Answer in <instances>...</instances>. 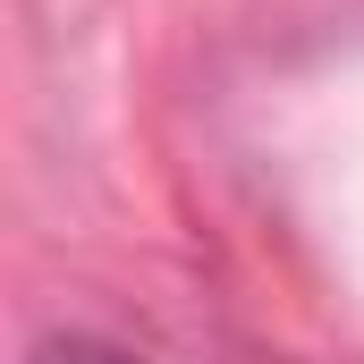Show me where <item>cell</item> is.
Masks as SVG:
<instances>
[{
    "instance_id": "1",
    "label": "cell",
    "mask_w": 364,
    "mask_h": 364,
    "mask_svg": "<svg viewBox=\"0 0 364 364\" xmlns=\"http://www.w3.org/2000/svg\"><path fill=\"white\" fill-rule=\"evenodd\" d=\"M34 364H136V356H119V348H102V339H51Z\"/></svg>"
}]
</instances>
